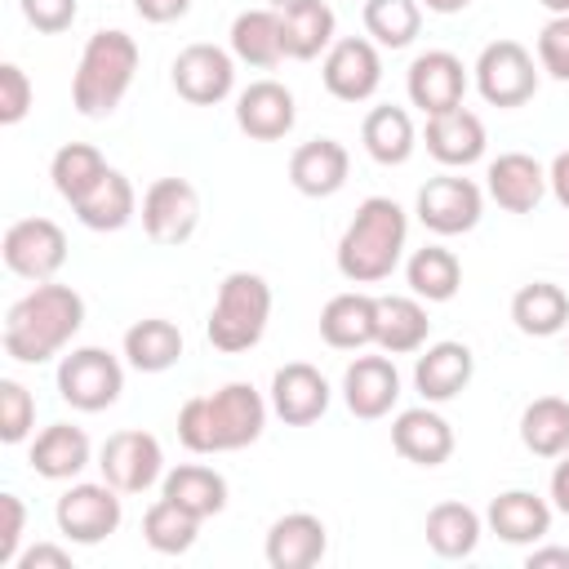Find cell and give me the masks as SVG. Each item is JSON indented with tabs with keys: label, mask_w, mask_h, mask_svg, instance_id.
Instances as JSON below:
<instances>
[{
	"label": "cell",
	"mask_w": 569,
	"mask_h": 569,
	"mask_svg": "<svg viewBox=\"0 0 569 569\" xmlns=\"http://www.w3.org/2000/svg\"><path fill=\"white\" fill-rule=\"evenodd\" d=\"M84 325V298L71 284H36L4 311V356L18 365H44L62 356V347L80 333Z\"/></svg>",
	"instance_id": "obj_1"
},
{
	"label": "cell",
	"mask_w": 569,
	"mask_h": 569,
	"mask_svg": "<svg viewBox=\"0 0 569 569\" xmlns=\"http://www.w3.org/2000/svg\"><path fill=\"white\" fill-rule=\"evenodd\" d=\"M267 427V400L253 382H227L178 409V440L191 453H236Z\"/></svg>",
	"instance_id": "obj_2"
},
{
	"label": "cell",
	"mask_w": 569,
	"mask_h": 569,
	"mask_svg": "<svg viewBox=\"0 0 569 569\" xmlns=\"http://www.w3.org/2000/svg\"><path fill=\"white\" fill-rule=\"evenodd\" d=\"M409 240V218L391 196H369L360 200L356 218L347 222L338 240V271L351 284H378L400 267Z\"/></svg>",
	"instance_id": "obj_3"
},
{
	"label": "cell",
	"mask_w": 569,
	"mask_h": 569,
	"mask_svg": "<svg viewBox=\"0 0 569 569\" xmlns=\"http://www.w3.org/2000/svg\"><path fill=\"white\" fill-rule=\"evenodd\" d=\"M138 58L142 53H138V40L129 31H120V27L93 31L84 40L80 67L71 76V102H76V111L89 116V120L111 116L124 102V93H129V84L138 76Z\"/></svg>",
	"instance_id": "obj_4"
},
{
	"label": "cell",
	"mask_w": 569,
	"mask_h": 569,
	"mask_svg": "<svg viewBox=\"0 0 569 569\" xmlns=\"http://www.w3.org/2000/svg\"><path fill=\"white\" fill-rule=\"evenodd\" d=\"M267 320H271V284L258 271H231L218 284V298L204 320V338L218 351L240 356L262 342Z\"/></svg>",
	"instance_id": "obj_5"
},
{
	"label": "cell",
	"mask_w": 569,
	"mask_h": 569,
	"mask_svg": "<svg viewBox=\"0 0 569 569\" xmlns=\"http://www.w3.org/2000/svg\"><path fill=\"white\" fill-rule=\"evenodd\" d=\"M124 391V365L107 347H76L58 365V396L80 413H102Z\"/></svg>",
	"instance_id": "obj_6"
},
{
	"label": "cell",
	"mask_w": 569,
	"mask_h": 569,
	"mask_svg": "<svg viewBox=\"0 0 569 569\" xmlns=\"http://www.w3.org/2000/svg\"><path fill=\"white\" fill-rule=\"evenodd\" d=\"M476 89L489 107H525L538 93V62L520 40H493L476 58Z\"/></svg>",
	"instance_id": "obj_7"
},
{
	"label": "cell",
	"mask_w": 569,
	"mask_h": 569,
	"mask_svg": "<svg viewBox=\"0 0 569 569\" xmlns=\"http://www.w3.org/2000/svg\"><path fill=\"white\" fill-rule=\"evenodd\" d=\"M98 471L120 493H147L156 480H164V449H160V440L151 431L124 427V431L102 440Z\"/></svg>",
	"instance_id": "obj_8"
},
{
	"label": "cell",
	"mask_w": 569,
	"mask_h": 569,
	"mask_svg": "<svg viewBox=\"0 0 569 569\" xmlns=\"http://www.w3.org/2000/svg\"><path fill=\"white\" fill-rule=\"evenodd\" d=\"M413 213L427 231L436 236H462L480 222L485 213V191L462 178V173H436L418 187V200H413Z\"/></svg>",
	"instance_id": "obj_9"
},
{
	"label": "cell",
	"mask_w": 569,
	"mask_h": 569,
	"mask_svg": "<svg viewBox=\"0 0 569 569\" xmlns=\"http://www.w3.org/2000/svg\"><path fill=\"white\" fill-rule=\"evenodd\" d=\"M0 258L13 276L44 284L67 262V236L53 218H18V222H9V231L0 240Z\"/></svg>",
	"instance_id": "obj_10"
},
{
	"label": "cell",
	"mask_w": 569,
	"mask_h": 569,
	"mask_svg": "<svg viewBox=\"0 0 569 569\" xmlns=\"http://www.w3.org/2000/svg\"><path fill=\"white\" fill-rule=\"evenodd\" d=\"M53 520H58V533L80 542V547H93L102 538H111L124 520V507H120V489H111L107 480L102 485H71L58 507H53Z\"/></svg>",
	"instance_id": "obj_11"
},
{
	"label": "cell",
	"mask_w": 569,
	"mask_h": 569,
	"mask_svg": "<svg viewBox=\"0 0 569 569\" xmlns=\"http://www.w3.org/2000/svg\"><path fill=\"white\" fill-rule=\"evenodd\" d=\"M200 227V191L187 178H156L142 191V231L156 244H187Z\"/></svg>",
	"instance_id": "obj_12"
},
{
	"label": "cell",
	"mask_w": 569,
	"mask_h": 569,
	"mask_svg": "<svg viewBox=\"0 0 569 569\" xmlns=\"http://www.w3.org/2000/svg\"><path fill=\"white\" fill-rule=\"evenodd\" d=\"M320 80L325 89L338 98V102H369L382 84V58H378V44L365 40V36H342L329 44L325 53V67H320Z\"/></svg>",
	"instance_id": "obj_13"
},
{
	"label": "cell",
	"mask_w": 569,
	"mask_h": 569,
	"mask_svg": "<svg viewBox=\"0 0 569 569\" xmlns=\"http://www.w3.org/2000/svg\"><path fill=\"white\" fill-rule=\"evenodd\" d=\"M173 89L191 107H213L236 89V53L218 44H187L173 58Z\"/></svg>",
	"instance_id": "obj_14"
},
{
	"label": "cell",
	"mask_w": 569,
	"mask_h": 569,
	"mask_svg": "<svg viewBox=\"0 0 569 569\" xmlns=\"http://www.w3.org/2000/svg\"><path fill=\"white\" fill-rule=\"evenodd\" d=\"M409 102L422 116H440L449 107H462L467 93V67L462 58H453L449 49H427L409 62Z\"/></svg>",
	"instance_id": "obj_15"
},
{
	"label": "cell",
	"mask_w": 569,
	"mask_h": 569,
	"mask_svg": "<svg viewBox=\"0 0 569 569\" xmlns=\"http://www.w3.org/2000/svg\"><path fill=\"white\" fill-rule=\"evenodd\" d=\"M329 382L316 365L307 360H293V365H280L276 378H271V413L289 427H311L316 418H325L329 409Z\"/></svg>",
	"instance_id": "obj_16"
},
{
	"label": "cell",
	"mask_w": 569,
	"mask_h": 569,
	"mask_svg": "<svg viewBox=\"0 0 569 569\" xmlns=\"http://www.w3.org/2000/svg\"><path fill=\"white\" fill-rule=\"evenodd\" d=\"M342 400L356 418H387L400 400V373L387 356H356L342 373Z\"/></svg>",
	"instance_id": "obj_17"
},
{
	"label": "cell",
	"mask_w": 569,
	"mask_h": 569,
	"mask_svg": "<svg viewBox=\"0 0 569 569\" xmlns=\"http://www.w3.org/2000/svg\"><path fill=\"white\" fill-rule=\"evenodd\" d=\"M298 120V107H293V93L280 84V80H253L249 89H240L236 98V124L240 133H249L253 142H276L293 129Z\"/></svg>",
	"instance_id": "obj_18"
},
{
	"label": "cell",
	"mask_w": 569,
	"mask_h": 569,
	"mask_svg": "<svg viewBox=\"0 0 569 569\" xmlns=\"http://www.w3.org/2000/svg\"><path fill=\"white\" fill-rule=\"evenodd\" d=\"M471 373H476V356H471V347L445 338V342L422 347V356H418V365H413V387H418L422 400L445 405V400H453L458 391H467Z\"/></svg>",
	"instance_id": "obj_19"
},
{
	"label": "cell",
	"mask_w": 569,
	"mask_h": 569,
	"mask_svg": "<svg viewBox=\"0 0 569 569\" xmlns=\"http://www.w3.org/2000/svg\"><path fill=\"white\" fill-rule=\"evenodd\" d=\"M391 449L413 467H440L453 453V427L427 405L400 409L391 422Z\"/></svg>",
	"instance_id": "obj_20"
},
{
	"label": "cell",
	"mask_w": 569,
	"mask_h": 569,
	"mask_svg": "<svg viewBox=\"0 0 569 569\" xmlns=\"http://www.w3.org/2000/svg\"><path fill=\"white\" fill-rule=\"evenodd\" d=\"M267 565L271 569H311L329 551V529L311 511H289L267 529Z\"/></svg>",
	"instance_id": "obj_21"
},
{
	"label": "cell",
	"mask_w": 569,
	"mask_h": 569,
	"mask_svg": "<svg viewBox=\"0 0 569 569\" xmlns=\"http://www.w3.org/2000/svg\"><path fill=\"white\" fill-rule=\"evenodd\" d=\"M485 187H489V196H493L498 209H507V213H533L538 200L547 196V169L533 156H525V151H502L489 164Z\"/></svg>",
	"instance_id": "obj_22"
},
{
	"label": "cell",
	"mask_w": 569,
	"mask_h": 569,
	"mask_svg": "<svg viewBox=\"0 0 569 569\" xmlns=\"http://www.w3.org/2000/svg\"><path fill=\"white\" fill-rule=\"evenodd\" d=\"M347 173H351V156L338 138H311L289 156V182L311 200L342 191Z\"/></svg>",
	"instance_id": "obj_23"
},
{
	"label": "cell",
	"mask_w": 569,
	"mask_h": 569,
	"mask_svg": "<svg viewBox=\"0 0 569 569\" xmlns=\"http://www.w3.org/2000/svg\"><path fill=\"white\" fill-rule=\"evenodd\" d=\"M485 520H489V529H493L502 542H511V547H533V542H542V538L551 533V502L538 498L533 489H507V493H498V498L489 502Z\"/></svg>",
	"instance_id": "obj_24"
},
{
	"label": "cell",
	"mask_w": 569,
	"mask_h": 569,
	"mask_svg": "<svg viewBox=\"0 0 569 569\" xmlns=\"http://www.w3.org/2000/svg\"><path fill=\"white\" fill-rule=\"evenodd\" d=\"M422 138H427V151L449 169H467L485 156V124L467 107H449L440 116H427Z\"/></svg>",
	"instance_id": "obj_25"
},
{
	"label": "cell",
	"mask_w": 569,
	"mask_h": 569,
	"mask_svg": "<svg viewBox=\"0 0 569 569\" xmlns=\"http://www.w3.org/2000/svg\"><path fill=\"white\" fill-rule=\"evenodd\" d=\"M320 338L333 351H360L378 342V298L369 293H333L320 311Z\"/></svg>",
	"instance_id": "obj_26"
},
{
	"label": "cell",
	"mask_w": 569,
	"mask_h": 569,
	"mask_svg": "<svg viewBox=\"0 0 569 569\" xmlns=\"http://www.w3.org/2000/svg\"><path fill=\"white\" fill-rule=\"evenodd\" d=\"M71 209L89 231H120L138 213V196H133V182L120 169H107Z\"/></svg>",
	"instance_id": "obj_27"
},
{
	"label": "cell",
	"mask_w": 569,
	"mask_h": 569,
	"mask_svg": "<svg viewBox=\"0 0 569 569\" xmlns=\"http://www.w3.org/2000/svg\"><path fill=\"white\" fill-rule=\"evenodd\" d=\"M89 467V436L71 422H49L31 440V471L44 480H71Z\"/></svg>",
	"instance_id": "obj_28"
},
{
	"label": "cell",
	"mask_w": 569,
	"mask_h": 569,
	"mask_svg": "<svg viewBox=\"0 0 569 569\" xmlns=\"http://www.w3.org/2000/svg\"><path fill=\"white\" fill-rule=\"evenodd\" d=\"M427 333H431V320H427L422 298H405V293L378 298V347L387 356L422 351L427 347Z\"/></svg>",
	"instance_id": "obj_29"
},
{
	"label": "cell",
	"mask_w": 569,
	"mask_h": 569,
	"mask_svg": "<svg viewBox=\"0 0 569 569\" xmlns=\"http://www.w3.org/2000/svg\"><path fill=\"white\" fill-rule=\"evenodd\" d=\"M124 360L138 373H164L182 360V329L164 316H147L124 329Z\"/></svg>",
	"instance_id": "obj_30"
},
{
	"label": "cell",
	"mask_w": 569,
	"mask_h": 569,
	"mask_svg": "<svg viewBox=\"0 0 569 569\" xmlns=\"http://www.w3.org/2000/svg\"><path fill=\"white\" fill-rule=\"evenodd\" d=\"M422 533H427V547H431L436 556H445V560H467V556L480 547L485 525H480L476 507L449 498V502H436V507L427 511Z\"/></svg>",
	"instance_id": "obj_31"
},
{
	"label": "cell",
	"mask_w": 569,
	"mask_h": 569,
	"mask_svg": "<svg viewBox=\"0 0 569 569\" xmlns=\"http://www.w3.org/2000/svg\"><path fill=\"white\" fill-rule=\"evenodd\" d=\"M231 53L244 67L271 71L284 58V36H280V9H244L231 22Z\"/></svg>",
	"instance_id": "obj_32"
},
{
	"label": "cell",
	"mask_w": 569,
	"mask_h": 569,
	"mask_svg": "<svg viewBox=\"0 0 569 569\" xmlns=\"http://www.w3.org/2000/svg\"><path fill=\"white\" fill-rule=\"evenodd\" d=\"M511 320L529 338H556L560 329H569V293L551 280H533V284L516 289Z\"/></svg>",
	"instance_id": "obj_33"
},
{
	"label": "cell",
	"mask_w": 569,
	"mask_h": 569,
	"mask_svg": "<svg viewBox=\"0 0 569 569\" xmlns=\"http://www.w3.org/2000/svg\"><path fill=\"white\" fill-rule=\"evenodd\" d=\"M160 493L173 498L182 511H191L200 520H209V516H218L227 507V480L204 462H182V467L164 471Z\"/></svg>",
	"instance_id": "obj_34"
},
{
	"label": "cell",
	"mask_w": 569,
	"mask_h": 569,
	"mask_svg": "<svg viewBox=\"0 0 569 569\" xmlns=\"http://www.w3.org/2000/svg\"><path fill=\"white\" fill-rule=\"evenodd\" d=\"M405 280L413 289V298H422V302H449L462 289V262L445 244H422V249L409 253Z\"/></svg>",
	"instance_id": "obj_35"
},
{
	"label": "cell",
	"mask_w": 569,
	"mask_h": 569,
	"mask_svg": "<svg viewBox=\"0 0 569 569\" xmlns=\"http://www.w3.org/2000/svg\"><path fill=\"white\" fill-rule=\"evenodd\" d=\"M520 445L533 458H560L569 453V400L538 396L520 413Z\"/></svg>",
	"instance_id": "obj_36"
},
{
	"label": "cell",
	"mask_w": 569,
	"mask_h": 569,
	"mask_svg": "<svg viewBox=\"0 0 569 569\" xmlns=\"http://www.w3.org/2000/svg\"><path fill=\"white\" fill-rule=\"evenodd\" d=\"M333 27H338V18H333V9H329L325 0H311V4L284 9V13H280L284 58H298V62H307V58H320V53H329V44H333Z\"/></svg>",
	"instance_id": "obj_37"
},
{
	"label": "cell",
	"mask_w": 569,
	"mask_h": 569,
	"mask_svg": "<svg viewBox=\"0 0 569 569\" xmlns=\"http://www.w3.org/2000/svg\"><path fill=\"white\" fill-rule=\"evenodd\" d=\"M360 142L365 151L378 160V164H405L418 147V133H413V120L405 107H373L360 124Z\"/></svg>",
	"instance_id": "obj_38"
},
{
	"label": "cell",
	"mask_w": 569,
	"mask_h": 569,
	"mask_svg": "<svg viewBox=\"0 0 569 569\" xmlns=\"http://www.w3.org/2000/svg\"><path fill=\"white\" fill-rule=\"evenodd\" d=\"M196 533H200V516H191V511H182L173 498H156L151 507H147V516H142V538H147V547L151 551H160V556H182V551H191L196 547Z\"/></svg>",
	"instance_id": "obj_39"
},
{
	"label": "cell",
	"mask_w": 569,
	"mask_h": 569,
	"mask_svg": "<svg viewBox=\"0 0 569 569\" xmlns=\"http://www.w3.org/2000/svg\"><path fill=\"white\" fill-rule=\"evenodd\" d=\"M111 164L102 160V151L98 147H89V142H67V147H58L53 151V160H49V178H53V191L67 200V204H76L102 173H107Z\"/></svg>",
	"instance_id": "obj_40"
},
{
	"label": "cell",
	"mask_w": 569,
	"mask_h": 569,
	"mask_svg": "<svg viewBox=\"0 0 569 569\" xmlns=\"http://www.w3.org/2000/svg\"><path fill=\"white\" fill-rule=\"evenodd\" d=\"M365 31L382 49H405L422 31V4L418 0H365Z\"/></svg>",
	"instance_id": "obj_41"
},
{
	"label": "cell",
	"mask_w": 569,
	"mask_h": 569,
	"mask_svg": "<svg viewBox=\"0 0 569 569\" xmlns=\"http://www.w3.org/2000/svg\"><path fill=\"white\" fill-rule=\"evenodd\" d=\"M36 427V400L22 382L0 378V440L4 445H22Z\"/></svg>",
	"instance_id": "obj_42"
},
{
	"label": "cell",
	"mask_w": 569,
	"mask_h": 569,
	"mask_svg": "<svg viewBox=\"0 0 569 569\" xmlns=\"http://www.w3.org/2000/svg\"><path fill=\"white\" fill-rule=\"evenodd\" d=\"M538 67H542L551 80H565V84H569V13L551 18V22L538 31Z\"/></svg>",
	"instance_id": "obj_43"
},
{
	"label": "cell",
	"mask_w": 569,
	"mask_h": 569,
	"mask_svg": "<svg viewBox=\"0 0 569 569\" xmlns=\"http://www.w3.org/2000/svg\"><path fill=\"white\" fill-rule=\"evenodd\" d=\"M31 98H36V89H31L27 71L18 62H4L0 67V124H18L31 111Z\"/></svg>",
	"instance_id": "obj_44"
},
{
	"label": "cell",
	"mask_w": 569,
	"mask_h": 569,
	"mask_svg": "<svg viewBox=\"0 0 569 569\" xmlns=\"http://www.w3.org/2000/svg\"><path fill=\"white\" fill-rule=\"evenodd\" d=\"M18 4H22V18L44 36H58L76 22V0H18Z\"/></svg>",
	"instance_id": "obj_45"
},
{
	"label": "cell",
	"mask_w": 569,
	"mask_h": 569,
	"mask_svg": "<svg viewBox=\"0 0 569 569\" xmlns=\"http://www.w3.org/2000/svg\"><path fill=\"white\" fill-rule=\"evenodd\" d=\"M0 565H18V542H22V529H27V507L18 493H0Z\"/></svg>",
	"instance_id": "obj_46"
},
{
	"label": "cell",
	"mask_w": 569,
	"mask_h": 569,
	"mask_svg": "<svg viewBox=\"0 0 569 569\" xmlns=\"http://www.w3.org/2000/svg\"><path fill=\"white\" fill-rule=\"evenodd\" d=\"M18 569H71V556L53 542H36L31 551H18Z\"/></svg>",
	"instance_id": "obj_47"
},
{
	"label": "cell",
	"mask_w": 569,
	"mask_h": 569,
	"mask_svg": "<svg viewBox=\"0 0 569 569\" xmlns=\"http://www.w3.org/2000/svg\"><path fill=\"white\" fill-rule=\"evenodd\" d=\"M133 9L147 22H178L191 9V0H133Z\"/></svg>",
	"instance_id": "obj_48"
},
{
	"label": "cell",
	"mask_w": 569,
	"mask_h": 569,
	"mask_svg": "<svg viewBox=\"0 0 569 569\" xmlns=\"http://www.w3.org/2000/svg\"><path fill=\"white\" fill-rule=\"evenodd\" d=\"M547 187H551V196H556V200L569 209V147H565V151L551 160V169H547Z\"/></svg>",
	"instance_id": "obj_49"
},
{
	"label": "cell",
	"mask_w": 569,
	"mask_h": 569,
	"mask_svg": "<svg viewBox=\"0 0 569 569\" xmlns=\"http://www.w3.org/2000/svg\"><path fill=\"white\" fill-rule=\"evenodd\" d=\"M551 502H556V511L569 516V453H560V462L551 471Z\"/></svg>",
	"instance_id": "obj_50"
},
{
	"label": "cell",
	"mask_w": 569,
	"mask_h": 569,
	"mask_svg": "<svg viewBox=\"0 0 569 569\" xmlns=\"http://www.w3.org/2000/svg\"><path fill=\"white\" fill-rule=\"evenodd\" d=\"M547 565H565L569 569V547H533L529 551V569H547Z\"/></svg>",
	"instance_id": "obj_51"
},
{
	"label": "cell",
	"mask_w": 569,
	"mask_h": 569,
	"mask_svg": "<svg viewBox=\"0 0 569 569\" xmlns=\"http://www.w3.org/2000/svg\"><path fill=\"white\" fill-rule=\"evenodd\" d=\"M418 4L431 9V13H445V18H449V13H462L471 0H418Z\"/></svg>",
	"instance_id": "obj_52"
},
{
	"label": "cell",
	"mask_w": 569,
	"mask_h": 569,
	"mask_svg": "<svg viewBox=\"0 0 569 569\" xmlns=\"http://www.w3.org/2000/svg\"><path fill=\"white\" fill-rule=\"evenodd\" d=\"M538 4H542V9L551 13V18H560V13H569V0H538Z\"/></svg>",
	"instance_id": "obj_53"
},
{
	"label": "cell",
	"mask_w": 569,
	"mask_h": 569,
	"mask_svg": "<svg viewBox=\"0 0 569 569\" xmlns=\"http://www.w3.org/2000/svg\"><path fill=\"white\" fill-rule=\"evenodd\" d=\"M298 4H311V0H271V9H280V13L284 9H298Z\"/></svg>",
	"instance_id": "obj_54"
}]
</instances>
